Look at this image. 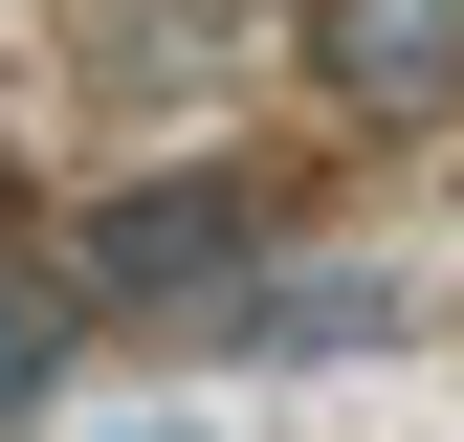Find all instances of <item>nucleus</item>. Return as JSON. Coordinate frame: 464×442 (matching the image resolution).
Instances as JSON below:
<instances>
[{
	"label": "nucleus",
	"mask_w": 464,
	"mask_h": 442,
	"mask_svg": "<svg viewBox=\"0 0 464 442\" xmlns=\"http://www.w3.org/2000/svg\"><path fill=\"white\" fill-rule=\"evenodd\" d=\"M44 376H67V288H44V265H0V420H23Z\"/></svg>",
	"instance_id": "obj_3"
},
{
	"label": "nucleus",
	"mask_w": 464,
	"mask_h": 442,
	"mask_svg": "<svg viewBox=\"0 0 464 442\" xmlns=\"http://www.w3.org/2000/svg\"><path fill=\"white\" fill-rule=\"evenodd\" d=\"M310 89L354 110V133L464 110V0H310Z\"/></svg>",
	"instance_id": "obj_1"
},
{
	"label": "nucleus",
	"mask_w": 464,
	"mask_h": 442,
	"mask_svg": "<svg viewBox=\"0 0 464 442\" xmlns=\"http://www.w3.org/2000/svg\"><path fill=\"white\" fill-rule=\"evenodd\" d=\"M199 265H244V199H133L111 221V288H199Z\"/></svg>",
	"instance_id": "obj_2"
}]
</instances>
